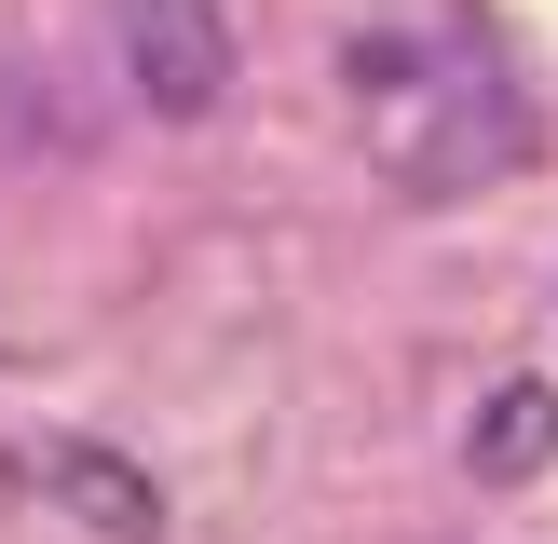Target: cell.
<instances>
[{"label":"cell","mask_w":558,"mask_h":544,"mask_svg":"<svg viewBox=\"0 0 558 544\" xmlns=\"http://www.w3.org/2000/svg\"><path fill=\"white\" fill-rule=\"evenodd\" d=\"M463 462H477V477H545V462H558V395H545V381H505V395H490L477 408V435H463Z\"/></svg>","instance_id":"4"},{"label":"cell","mask_w":558,"mask_h":544,"mask_svg":"<svg viewBox=\"0 0 558 544\" xmlns=\"http://www.w3.org/2000/svg\"><path fill=\"white\" fill-rule=\"evenodd\" d=\"M123 14V69L136 96L163 109V123H205L218 96H232V27H218V0H109Z\"/></svg>","instance_id":"2"},{"label":"cell","mask_w":558,"mask_h":544,"mask_svg":"<svg viewBox=\"0 0 558 544\" xmlns=\"http://www.w3.org/2000/svg\"><path fill=\"white\" fill-rule=\"evenodd\" d=\"M41 477H54V504H69L82 531H109V544H163V490L136 477L123 449H82V435H69V449L41 462Z\"/></svg>","instance_id":"3"},{"label":"cell","mask_w":558,"mask_h":544,"mask_svg":"<svg viewBox=\"0 0 558 544\" xmlns=\"http://www.w3.org/2000/svg\"><path fill=\"white\" fill-rule=\"evenodd\" d=\"M368 82H396L381 96V177L409 205H463V190L532 163V96L505 82V54H436V69L368 54Z\"/></svg>","instance_id":"1"}]
</instances>
